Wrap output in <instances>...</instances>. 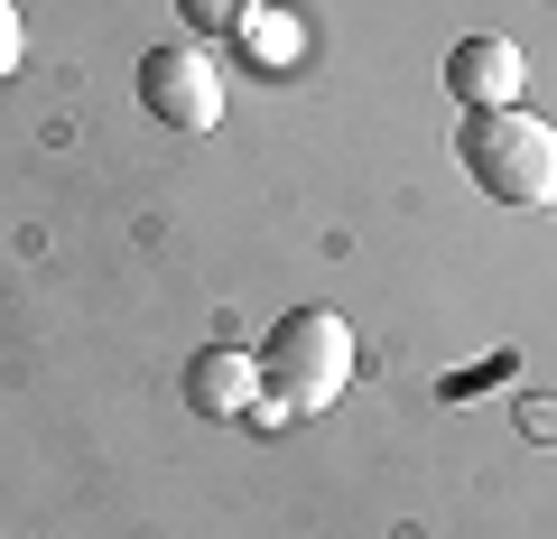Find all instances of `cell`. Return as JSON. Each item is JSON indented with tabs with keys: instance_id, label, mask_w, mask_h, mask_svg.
<instances>
[{
	"instance_id": "6da1fadb",
	"label": "cell",
	"mask_w": 557,
	"mask_h": 539,
	"mask_svg": "<svg viewBox=\"0 0 557 539\" xmlns=\"http://www.w3.org/2000/svg\"><path fill=\"white\" fill-rule=\"evenodd\" d=\"M354 391V326L335 307H288L260 344V409L251 428H298V419H325L335 400Z\"/></svg>"
},
{
	"instance_id": "7a4b0ae2",
	"label": "cell",
	"mask_w": 557,
	"mask_h": 539,
	"mask_svg": "<svg viewBox=\"0 0 557 539\" xmlns=\"http://www.w3.org/2000/svg\"><path fill=\"white\" fill-rule=\"evenodd\" d=\"M456 159L493 205H548L557 196V121H539L530 102H511V112H465L456 121Z\"/></svg>"
},
{
	"instance_id": "3957f363",
	"label": "cell",
	"mask_w": 557,
	"mask_h": 539,
	"mask_svg": "<svg viewBox=\"0 0 557 539\" xmlns=\"http://www.w3.org/2000/svg\"><path fill=\"white\" fill-rule=\"evenodd\" d=\"M139 102H149V121H168V131H214L223 121L214 47H149V57H139Z\"/></svg>"
},
{
	"instance_id": "277c9868",
	"label": "cell",
	"mask_w": 557,
	"mask_h": 539,
	"mask_svg": "<svg viewBox=\"0 0 557 539\" xmlns=\"http://www.w3.org/2000/svg\"><path fill=\"white\" fill-rule=\"evenodd\" d=\"M520 75H530V57H520L511 38H493V28H474V38L446 47V94H456L465 112H511Z\"/></svg>"
},
{
	"instance_id": "5b68a950",
	"label": "cell",
	"mask_w": 557,
	"mask_h": 539,
	"mask_svg": "<svg viewBox=\"0 0 557 539\" xmlns=\"http://www.w3.org/2000/svg\"><path fill=\"white\" fill-rule=\"evenodd\" d=\"M186 409H196V419H251L260 409V354L205 344V354L186 363Z\"/></svg>"
},
{
	"instance_id": "8992f818",
	"label": "cell",
	"mask_w": 557,
	"mask_h": 539,
	"mask_svg": "<svg viewBox=\"0 0 557 539\" xmlns=\"http://www.w3.org/2000/svg\"><path fill=\"white\" fill-rule=\"evenodd\" d=\"M233 47L260 65V75H288V65H307V20H298V10H270V0H260L251 20L233 28Z\"/></svg>"
},
{
	"instance_id": "52a82bcc",
	"label": "cell",
	"mask_w": 557,
	"mask_h": 539,
	"mask_svg": "<svg viewBox=\"0 0 557 539\" xmlns=\"http://www.w3.org/2000/svg\"><path fill=\"white\" fill-rule=\"evenodd\" d=\"M251 10H260V0H177V20H186V28H196V38H205V47H214V38H223V47H233V28H242V20H251Z\"/></svg>"
},
{
	"instance_id": "ba28073f",
	"label": "cell",
	"mask_w": 557,
	"mask_h": 539,
	"mask_svg": "<svg viewBox=\"0 0 557 539\" xmlns=\"http://www.w3.org/2000/svg\"><path fill=\"white\" fill-rule=\"evenodd\" d=\"M511 419H520V438H530V446H557V391H520Z\"/></svg>"
},
{
	"instance_id": "9c48e42d",
	"label": "cell",
	"mask_w": 557,
	"mask_h": 539,
	"mask_svg": "<svg viewBox=\"0 0 557 539\" xmlns=\"http://www.w3.org/2000/svg\"><path fill=\"white\" fill-rule=\"evenodd\" d=\"M20 57H28V38H20V10H10V0H0V84L20 75Z\"/></svg>"
},
{
	"instance_id": "30bf717a",
	"label": "cell",
	"mask_w": 557,
	"mask_h": 539,
	"mask_svg": "<svg viewBox=\"0 0 557 539\" xmlns=\"http://www.w3.org/2000/svg\"><path fill=\"white\" fill-rule=\"evenodd\" d=\"M548 205H557V196H548Z\"/></svg>"
}]
</instances>
